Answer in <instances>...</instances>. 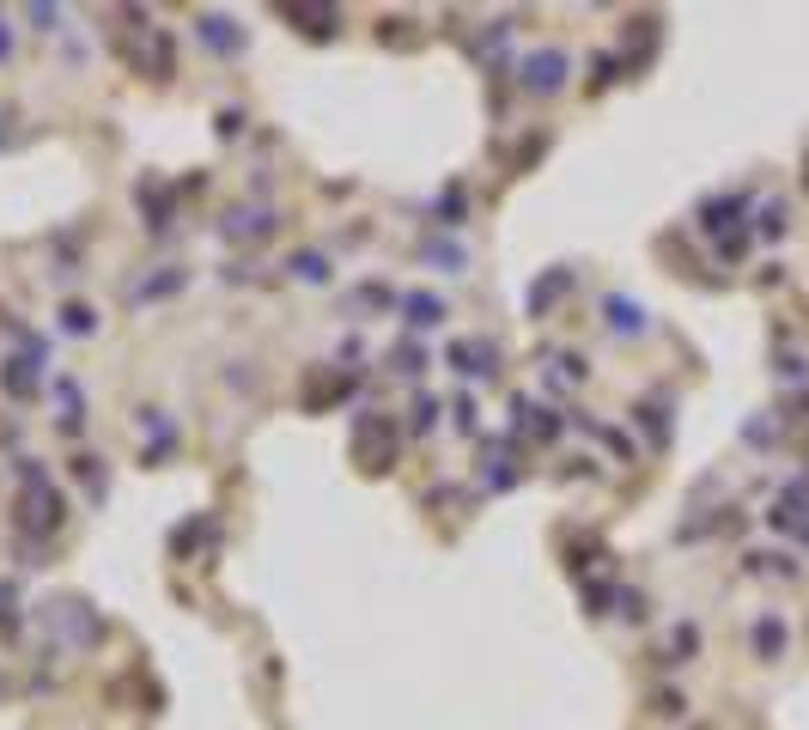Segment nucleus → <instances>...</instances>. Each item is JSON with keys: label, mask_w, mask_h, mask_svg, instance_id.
<instances>
[{"label": "nucleus", "mask_w": 809, "mask_h": 730, "mask_svg": "<svg viewBox=\"0 0 809 730\" xmlns=\"http://www.w3.org/2000/svg\"><path fill=\"white\" fill-rule=\"evenodd\" d=\"M560 73H566V55H554V49H548V55H536V61L524 67V80H530L536 92H554V86H560Z\"/></svg>", "instance_id": "obj_1"}, {"label": "nucleus", "mask_w": 809, "mask_h": 730, "mask_svg": "<svg viewBox=\"0 0 809 730\" xmlns=\"http://www.w3.org/2000/svg\"><path fill=\"white\" fill-rule=\"evenodd\" d=\"M438 317H445V305H438V299H426V292H420V299H408V323H414V329H426V323H438Z\"/></svg>", "instance_id": "obj_2"}, {"label": "nucleus", "mask_w": 809, "mask_h": 730, "mask_svg": "<svg viewBox=\"0 0 809 730\" xmlns=\"http://www.w3.org/2000/svg\"><path fill=\"white\" fill-rule=\"evenodd\" d=\"M609 323H615V329H639V305H621V299H609Z\"/></svg>", "instance_id": "obj_3"}]
</instances>
